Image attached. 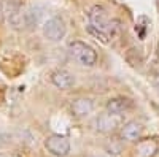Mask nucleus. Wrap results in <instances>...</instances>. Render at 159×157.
Wrapping results in <instances>:
<instances>
[{
  "label": "nucleus",
  "instance_id": "f257e3e1",
  "mask_svg": "<svg viewBox=\"0 0 159 157\" xmlns=\"http://www.w3.org/2000/svg\"><path fill=\"white\" fill-rule=\"evenodd\" d=\"M69 49L70 54L84 67H92L97 62V52L94 51V48L83 41H72Z\"/></svg>",
  "mask_w": 159,
  "mask_h": 157
},
{
  "label": "nucleus",
  "instance_id": "f03ea898",
  "mask_svg": "<svg viewBox=\"0 0 159 157\" xmlns=\"http://www.w3.org/2000/svg\"><path fill=\"white\" fill-rule=\"evenodd\" d=\"M45 148L56 157H64L70 152V141L62 135H51L45 140Z\"/></svg>",
  "mask_w": 159,
  "mask_h": 157
},
{
  "label": "nucleus",
  "instance_id": "7ed1b4c3",
  "mask_svg": "<svg viewBox=\"0 0 159 157\" xmlns=\"http://www.w3.org/2000/svg\"><path fill=\"white\" fill-rule=\"evenodd\" d=\"M43 35L49 41H61L65 35V24L61 18H49L43 24Z\"/></svg>",
  "mask_w": 159,
  "mask_h": 157
},
{
  "label": "nucleus",
  "instance_id": "20e7f679",
  "mask_svg": "<svg viewBox=\"0 0 159 157\" xmlns=\"http://www.w3.org/2000/svg\"><path fill=\"white\" fill-rule=\"evenodd\" d=\"M121 124V114H115V113H105V114H100L97 117V130L102 133H111L119 127Z\"/></svg>",
  "mask_w": 159,
  "mask_h": 157
},
{
  "label": "nucleus",
  "instance_id": "39448f33",
  "mask_svg": "<svg viewBox=\"0 0 159 157\" xmlns=\"http://www.w3.org/2000/svg\"><path fill=\"white\" fill-rule=\"evenodd\" d=\"M110 19H108V13L102 5H94L89 10V24L96 29H100L105 32Z\"/></svg>",
  "mask_w": 159,
  "mask_h": 157
},
{
  "label": "nucleus",
  "instance_id": "423d86ee",
  "mask_svg": "<svg viewBox=\"0 0 159 157\" xmlns=\"http://www.w3.org/2000/svg\"><path fill=\"white\" fill-rule=\"evenodd\" d=\"M51 83L59 89H70L75 86V76L67 70H54L51 73Z\"/></svg>",
  "mask_w": 159,
  "mask_h": 157
},
{
  "label": "nucleus",
  "instance_id": "0eeeda50",
  "mask_svg": "<svg viewBox=\"0 0 159 157\" xmlns=\"http://www.w3.org/2000/svg\"><path fill=\"white\" fill-rule=\"evenodd\" d=\"M143 125L137 121H129L121 127V138L126 141H137L142 138Z\"/></svg>",
  "mask_w": 159,
  "mask_h": 157
},
{
  "label": "nucleus",
  "instance_id": "6e6552de",
  "mask_svg": "<svg viewBox=\"0 0 159 157\" xmlns=\"http://www.w3.org/2000/svg\"><path fill=\"white\" fill-rule=\"evenodd\" d=\"M132 108V102L126 97H115L107 102V111L115 114H123Z\"/></svg>",
  "mask_w": 159,
  "mask_h": 157
},
{
  "label": "nucleus",
  "instance_id": "1a4fd4ad",
  "mask_svg": "<svg viewBox=\"0 0 159 157\" xmlns=\"http://www.w3.org/2000/svg\"><path fill=\"white\" fill-rule=\"evenodd\" d=\"M157 152V143L154 140H142L137 143L134 157H153Z\"/></svg>",
  "mask_w": 159,
  "mask_h": 157
},
{
  "label": "nucleus",
  "instance_id": "9d476101",
  "mask_svg": "<svg viewBox=\"0 0 159 157\" xmlns=\"http://www.w3.org/2000/svg\"><path fill=\"white\" fill-rule=\"evenodd\" d=\"M92 110H94V103H92L91 98H76L72 103V113L78 117L91 114Z\"/></svg>",
  "mask_w": 159,
  "mask_h": 157
},
{
  "label": "nucleus",
  "instance_id": "9b49d317",
  "mask_svg": "<svg viewBox=\"0 0 159 157\" xmlns=\"http://www.w3.org/2000/svg\"><path fill=\"white\" fill-rule=\"evenodd\" d=\"M43 18V10L38 8V7H32L25 11V24H27V27H35V25L40 24Z\"/></svg>",
  "mask_w": 159,
  "mask_h": 157
},
{
  "label": "nucleus",
  "instance_id": "f8f14e48",
  "mask_svg": "<svg viewBox=\"0 0 159 157\" xmlns=\"http://www.w3.org/2000/svg\"><path fill=\"white\" fill-rule=\"evenodd\" d=\"M105 33H107L108 40H118L119 37H121L123 33V27H121V22H119L118 19H113L108 22L107 29H105Z\"/></svg>",
  "mask_w": 159,
  "mask_h": 157
},
{
  "label": "nucleus",
  "instance_id": "ddd939ff",
  "mask_svg": "<svg viewBox=\"0 0 159 157\" xmlns=\"http://www.w3.org/2000/svg\"><path fill=\"white\" fill-rule=\"evenodd\" d=\"M150 25H151V21L147 18V16H140L137 19V24H135V32L139 33V38L143 40L147 37V32L150 30Z\"/></svg>",
  "mask_w": 159,
  "mask_h": 157
},
{
  "label": "nucleus",
  "instance_id": "4468645a",
  "mask_svg": "<svg viewBox=\"0 0 159 157\" xmlns=\"http://www.w3.org/2000/svg\"><path fill=\"white\" fill-rule=\"evenodd\" d=\"M126 60L130 63V67H134V68H139L142 62H143V57L142 54L139 52V49H129L126 52Z\"/></svg>",
  "mask_w": 159,
  "mask_h": 157
},
{
  "label": "nucleus",
  "instance_id": "2eb2a0df",
  "mask_svg": "<svg viewBox=\"0 0 159 157\" xmlns=\"http://www.w3.org/2000/svg\"><path fill=\"white\" fill-rule=\"evenodd\" d=\"M88 32L92 35V37H96L97 38V40H100L103 45H107L110 40H108V37H107V33H105L103 30H100V29H96V27H92V25L89 24L88 25Z\"/></svg>",
  "mask_w": 159,
  "mask_h": 157
},
{
  "label": "nucleus",
  "instance_id": "dca6fc26",
  "mask_svg": "<svg viewBox=\"0 0 159 157\" xmlns=\"http://www.w3.org/2000/svg\"><path fill=\"white\" fill-rule=\"evenodd\" d=\"M5 19V15H3V10H2V5H0V22H3Z\"/></svg>",
  "mask_w": 159,
  "mask_h": 157
},
{
  "label": "nucleus",
  "instance_id": "f3484780",
  "mask_svg": "<svg viewBox=\"0 0 159 157\" xmlns=\"http://www.w3.org/2000/svg\"><path fill=\"white\" fill-rule=\"evenodd\" d=\"M156 56H157V59H159V41H157V45H156Z\"/></svg>",
  "mask_w": 159,
  "mask_h": 157
},
{
  "label": "nucleus",
  "instance_id": "a211bd4d",
  "mask_svg": "<svg viewBox=\"0 0 159 157\" xmlns=\"http://www.w3.org/2000/svg\"><path fill=\"white\" fill-rule=\"evenodd\" d=\"M89 157H105V155H102V154H92V155H89Z\"/></svg>",
  "mask_w": 159,
  "mask_h": 157
},
{
  "label": "nucleus",
  "instance_id": "6ab92c4d",
  "mask_svg": "<svg viewBox=\"0 0 159 157\" xmlns=\"http://www.w3.org/2000/svg\"><path fill=\"white\" fill-rule=\"evenodd\" d=\"M0 157H5V155H0Z\"/></svg>",
  "mask_w": 159,
  "mask_h": 157
}]
</instances>
